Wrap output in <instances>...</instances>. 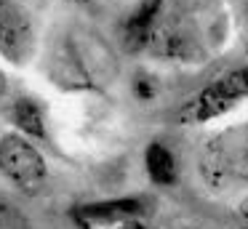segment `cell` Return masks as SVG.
<instances>
[{
	"label": "cell",
	"instance_id": "obj_1",
	"mask_svg": "<svg viewBox=\"0 0 248 229\" xmlns=\"http://www.w3.org/2000/svg\"><path fill=\"white\" fill-rule=\"evenodd\" d=\"M248 96V67L232 69L224 77L205 85L187 107H184V120L187 122H208L230 112L240 99Z\"/></svg>",
	"mask_w": 248,
	"mask_h": 229
},
{
	"label": "cell",
	"instance_id": "obj_2",
	"mask_svg": "<svg viewBox=\"0 0 248 229\" xmlns=\"http://www.w3.org/2000/svg\"><path fill=\"white\" fill-rule=\"evenodd\" d=\"M0 170L27 195H35L46 181L43 154L19 133H8L0 138Z\"/></svg>",
	"mask_w": 248,
	"mask_h": 229
},
{
	"label": "cell",
	"instance_id": "obj_3",
	"mask_svg": "<svg viewBox=\"0 0 248 229\" xmlns=\"http://www.w3.org/2000/svg\"><path fill=\"white\" fill-rule=\"evenodd\" d=\"M35 53V27L16 3H0V56L11 64H27Z\"/></svg>",
	"mask_w": 248,
	"mask_h": 229
},
{
	"label": "cell",
	"instance_id": "obj_4",
	"mask_svg": "<svg viewBox=\"0 0 248 229\" xmlns=\"http://www.w3.org/2000/svg\"><path fill=\"white\" fill-rule=\"evenodd\" d=\"M144 213V202L136 197H118V200H99L88 205H78L72 211L75 221L83 229H96V227H115V224L136 221Z\"/></svg>",
	"mask_w": 248,
	"mask_h": 229
},
{
	"label": "cell",
	"instance_id": "obj_5",
	"mask_svg": "<svg viewBox=\"0 0 248 229\" xmlns=\"http://www.w3.org/2000/svg\"><path fill=\"white\" fill-rule=\"evenodd\" d=\"M160 8L163 0H139V5L125 16L123 27H120V40L128 53H139L150 48V37L157 27Z\"/></svg>",
	"mask_w": 248,
	"mask_h": 229
},
{
	"label": "cell",
	"instance_id": "obj_6",
	"mask_svg": "<svg viewBox=\"0 0 248 229\" xmlns=\"http://www.w3.org/2000/svg\"><path fill=\"white\" fill-rule=\"evenodd\" d=\"M195 40L179 27H155L150 37V51L160 59H189Z\"/></svg>",
	"mask_w": 248,
	"mask_h": 229
},
{
	"label": "cell",
	"instance_id": "obj_7",
	"mask_svg": "<svg viewBox=\"0 0 248 229\" xmlns=\"http://www.w3.org/2000/svg\"><path fill=\"white\" fill-rule=\"evenodd\" d=\"M144 165H147V176H150L155 184L168 186L176 181V160L173 152L160 141H152L144 152Z\"/></svg>",
	"mask_w": 248,
	"mask_h": 229
},
{
	"label": "cell",
	"instance_id": "obj_8",
	"mask_svg": "<svg viewBox=\"0 0 248 229\" xmlns=\"http://www.w3.org/2000/svg\"><path fill=\"white\" fill-rule=\"evenodd\" d=\"M11 117L24 136H32V138L46 136V117H43V109H40V104L35 99H30V96L16 99L14 101V109H11Z\"/></svg>",
	"mask_w": 248,
	"mask_h": 229
},
{
	"label": "cell",
	"instance_id": "obj_9",
	"mask_svg": "<svg viewBox=\"0 0 248 229\" xmlns=\"http://www.w3.org/2000/svg\"><path fill=\"white\" fill-rule=\"evenodd\" d=\"M0 229H24V221L19 218L16 208L0 197Z\"/></svg>",
	"mask_w": 248,
	"mask_h": 229
},
{
	"label": "cell",
	"instance_id": "obj_10",
	"mask_svg": "<svg viewBox=\"0 0 248 229\" xmlns=\"http://www.w3.org/2000/svg\"><path fill=\"white\" fill-rule=\"evenodd\" d=\"M134 93H136V99H141V101H150L152 96H155V85H152V80L147 77V75H136Z\"/></svg>",
	"mask_w": 248,
	"mask_h": 229
},
{
	"label": "cell",
	"instance_id": "obj_11",
	"mask_svg": "<svg viewBox=\"0 0 248 229\" xmlns=\"http://www.w3.org/2000/svg\"><path fill=\"white\" fill-rule=\"evenodd\" d=\"M6 93H8V80H6V75L0 72V101L6 99Z\"/></svg>",
	"mask_w": 248,
	"mask_h": 229
},
{
	"label": "cell",
	"instance_id": "obj_12",
	"mask_svg": "<svg viewBox=\"0 0 248 229\" xmlns=\"http://www.w3.org/2000/svg\"><path fill=\"white\" fill-rule=\"evenodd\" d=\"M118 229H147L144 224H139V221H125V224H120Z\"/></svg>",
	"mask_w": 248,
	"mask_h": 229
},
{
	"label": "cell",
	"instance_id": "obj_13",
	"mask_svg": "<svg viewBox=\"0 0 248 229\" xmlns=\"http://www.w3.org/2000/svg\"><path fill=\"white\" fill-rule=\"evenodd\" d=\"M240 213H243V216L248 218V200H246V202H243V205H240Z\"/></svg>",
	"mask_w": 248,
	"mask_h": 229
},
{
	"label": "cell",
	"instance_id": "obj_14",
	"mask_svg": "<svg viewBox=\"0 0 248 229\" xmlns=\"http://www.w3.org/2000/svg\"><path fill=\"white\" fill-rule=\"evenodd\" d=\"M0 3H11V0H0Z\"/></svg>",
	"mask_w": 248,
	"mask_h": 229
},
{
	"label": "cell",
	"instance_id": "obj_15",
	"mask_svg": "<svg viewBox=\"0 0 248 229\" xmlns=\"http://www.w3.org/2000/svg\"><path fill=\"white\" fill-rule=\"evenodd\" d=\"M78 3H86V0H78Z\"/></svg>",
	"mask_w": 248,
	"mask_h": 229
}]
</instances>
